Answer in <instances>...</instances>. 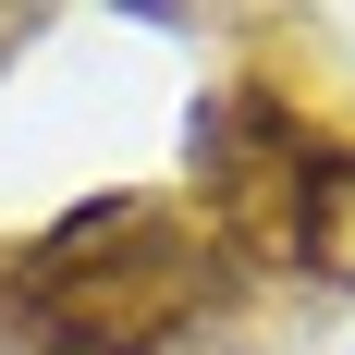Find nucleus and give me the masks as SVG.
I'll return each mask as SVG.
<instances>
[{"label": "nucleus", "instance_id": "nucleus-1", "mask_svg": "<svg viewBox=\"0 0 355 355\" xmlns=\"http://www.w3.org/2000/svg\"><path fill=\"white\" fill-rule=\"evenodd\" d=\"M209 294V233L159 196H86L0 270V306L37 355H159L172 319H196Z\"/></svg>", "mask_w": 355, "mask_h": 355}]
</instances>
